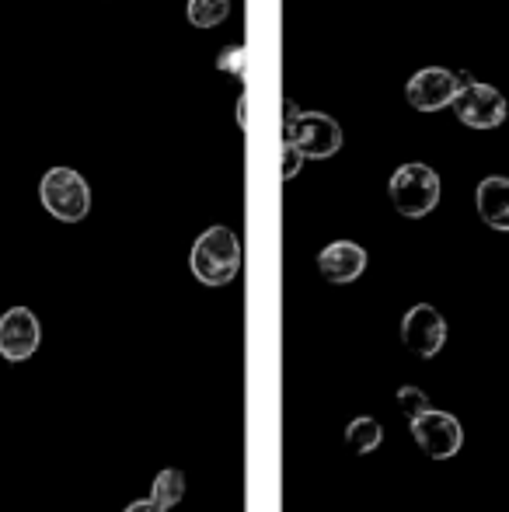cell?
I'll return each mask as SVG.
<instances>
[{"label": "cell", "mask_w": 509, "mask_h": 512, "mask_svg": "<svg viewBox=\"0 0 509 512\" xmlns=\"http://www.w3.org/2000/svg\"><path fill=\"white\" fill-rule=\"evenodd\" d=\"M367 262H370L367 251L356 241H335L318 255V272L328 283L346 286V283H356V279L367 272Z\"/></svg>", "instance_id": "30bf717a"}, {"label": "cell", "mask_w": 509, "mask_h": 512, "mask_svg": "<svg viewBox=\"0 0 509 512\" xmlns=\"http://www.w3.org/2000/svg\"><path fill=\"white\" fill-rule=\"evenodd\" d=\"M300 164H304V154H300L290 140H283V154H279V178H283V182H290V178L300 171Z\"/></svg>", "instance_id": "2e32d148"}, {"label": "cell", "mask_w": 509, "mask_h": 512, "mask_svg": "<svg viewBox=\"0 0 509 512\" xmlns=\"http://www.w3.org/2000/svg\"><path fill=\"white\" fill-rule=\"evenodd\" d=\"M391 203L408 220H422L440 203V175L429 164H401L387 182Z\"/></svg>", "instance_id": "7a4b0ae2"}, {"label": "cell", "mask_w": 509, "mask_h": 512, "mask_svg": "<svg viewBox=\"0 0 509 512\" xmlns=\"http://www.w3.org/2000/svg\"><path fill=\"white\" fill-rule=\"evenodd\" d=\"M475 206H478V216L485 220V227L509 234V178L492 175V178H485V182H478Z\"/></svg>", "instance_id": "8fae6325"}, {"label": "cell", "mask_w": 509, "mask_h": 512, "mask_svg": "<svg viewBox=\"0 0 509 512\" xmlns=\"http://www.w3.org/2000/svg\"><path fill=\"white\" fill-rule=\"evenodd\" d=\"M42 342V324L28 307H11L0 317V356L7 363H25Z\"/></svg>", "instance_id": "ba28073f"}, {"label": "cell", "mask_w": 509, "mask_h": 512, "mask_svg": "<svg viewBox=\"0 0 509 512\" xmlns=\"http://www.w3.org/2000/svg\"><path fill=\"white\" fill-rule=\"evenodd\" d=\"M241 56H245V49H231V53L224 49V56H220V70H231V74H241Z\"/></svg>", "instance_id": "e0dca14e"}, {"label": "cell", "mask_w": 509, "mask_h": 512, "mask_svg": "<svg viewBox=\"0 0 509 512\" xmlns=\"http://www.w3.org/2000/svg\"><path fill=\"white\" fill-rule=\"evenodd\" d=\"M126 512H171V509H161L154 499H150V502H133V506H129Z\"/></svg>", "instance_id": "ac0fdd59"}, {"label": "cell", "mask_w": 509, "mask_h": 512, "mask_svg": "<svg viewBox=\"0 0 509 512\" xmlns=\"http://www.w3.org/2000/svg\"><path fill=\"white\" fill-rule=\"evenodd\" d=\"M412 439L429 460H450L461 453L464 446V429L450 411H422L419 418H412Z\"/></svg>", "instance_id": "8992f818"}, {"label": "cell", "mask_w": 509, "mask_h": 512, "mask_svg": "<svg viewBox=\"0 0 509 512\" xmlns=\"http://www.w3.org/2000/svg\"><path fill=\"white\" fill-rule=\"evenodd\" d=\"M398 408H401V415L412 422V418H419L422 411H429V398H426V391L422 387H401L398 391Z\"/></svg>", "instance_id": "9a60e30c"}, {"label": "cell", "mask_w": 509, "mask_h": 512, "mask_svg": "<svg viewBox=\"0 0 509 512\" xmlns=\"http://www.w3.org/2000/svg\"><path fill=\"white\" fill-rule=\"evenodd\" d=\"M238 119H241V126H248V98L238 102Z\"/></svg>", "instance_id": "d6986e66"}, {"label": "cell", "mask_w": 509, "mask_h": 512, "mask_svg": "<svg viewBox=\"0 0 509 512\" xmlns=\"http://www.w3.org/2000/svg\"><path fill=\"white\" fill-rule=\"evenodd\" d=\"M185 14L196 28H217L231 14V0H189Z\"/></svg>", "instance_id": "4fadbf2b"}, {"label": "cell", "mask_w": 509, "mask_h": 512, "mask_svg": "<svg viewBox=\"0 0 509 512\" xmlns=\"http://www.w3.org/2000/svg\"><path fill=\"white\" fill-rule=\"evenodd\" d=\"M401 342L419 359H433L447 342V321L433 304H415L401 321Z\"/></svg>", "instance_id": "52a82bcc"}, {"label": "cell", "mask_w": 509, "mask_h": 512, "mask_svg": "<svg viewBox=\"0 0 509 512\" xmlns=\"http://www.w3.org/2000/svg\"><path fill=\"white\" fill-rule=\"evenodd\" d=\"M39 199L46 213L63 223H81L91 213V185L74 168H49L42 175Z\"/></svg>", "instance_id": "3957f363"}, {"label": "cell", "mask_w": 509, "mask_h": 512, "mask_svg": "<svg viewBox=\"0 0 509 512\" xmlns=\"http://www.w3.org/2000/svg\"><path fill=\"white\" fill-rule=\"evenodd\" d=\"M381 439H384L381 422H377V418H370V415L353 418V422H349V429H346V443H349V450L360 453V457H367V453H374L377 446H381Z\"/></svg>", "instance_id": "7c38bea8"}, {"label": "cell", "mask_w": 509, "mask_h": 512, "mask_svg": "<svg viewBox=\"0 0 509 512\" xmlns=\"http://www.w3.org/2000/svg\"><path fill=\"white\" fill-rule=\"evenodd\" d=\"M283 140H290L311 161H325L342 150V126L325 112H297L283 122Z\"/></svg>", "instance_id": "277c9868"}, {"label": "cell", "mask_w": 509, "mask_h": 512, "mask_svg": "<svg viewBox=\"0 0 509 512\" xmlns=\"http://www.w3.org/2000/svg\"><path fill=\"white\" fill-rule=\"evenodd\" d=\"M192 276L203 286H227L241 272V241L231 227L217 223V227L203 230L192 244L189 255Z\"/></svg>", "instance_id": "6da1fadb"}, {"label": "cell", "mask_w": 509, "mask_h": 512, "mask_svg": "<svg viewBox=\"0 0 509 512\" xmlns=\"http://www.w3.org/2000/svg\"><path fill=\"white\" fill-rule=\"evenodd\" d=\"M450 105H454L457 119L471 129H496V126H503L506 115H509L503 91L492 88V84H482V81H464V88H457V95Z\"/></svg>", "instance_id": "5b68a950"}, {"label": "cell", "mask_w": 509, "mask_h": 512, "mask_svg": "<svg viewBox=\"0 0 509 512\" xmlns=\"http://www.w3.org/2000/svg\"><path fill=\"white\" fill-rule=\"evenodd\" d=\"M182 495H185V474L182 471L168 467V471H161L154 478V492H150V499H154L161 509L178 506V502H182Z\"/></svg>", "instance_id": "5bb4252c"}, {"label": "cell", "mask_w": 509, "mask_h": 512, "mask_svg": "<svg viewBox=\"0 0 509 512\" xmlns=\"http://www.w3.org/2000/svg\"><path fill=\"white\" fill-rule=\"evenodd\" d=\"M457 88H461V77L457 74H450V70H443V67H426V70H419V74H412V81H408V88H405V98L415 112H440V108H447L454 102Z\"/></svg>", "instance_id": "9c48e42d"}]
</instances>
